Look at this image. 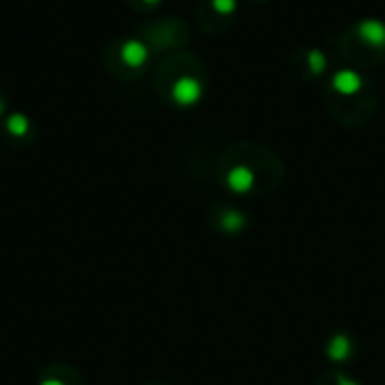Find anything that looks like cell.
<instances>
[{"label":"cell","instance_id":"1","mask_svg":"<svg viewBox=\"0 0 385 385\" xmlns=\"http://www.w3.org/2000/svg\"><path fill=\"white\" fill-rule=\"evenodd\" d=\"M203 97V86L196 77H181L172 86V100L183 106V109H190V106L199 104Z\"/></svg>","mask_w":385,"mask_h":385},{"label":"cell","instance_id":"8","mask_svg":"<svg viewBox=\"0 0 385 385\" xmlns=\"http://www.w3.org/2000/svg\"><path fill=\"white\" fill-rule=\"evenodd\" d=\"M7 129H10L12 136L21 138V136H25V133L30 131V120L25 118L23 113H14L12 118L7 120Z\"/></svg>","mask_w":385,"mask_h":385},{"label":"cell","instance_id":"5","mask_svg":"<svg viewBox=\"0 0 385 385\" xmlns=\"http://www.w3.org/2000/svg\"><path fill=\"white\" fill-rule=\"evenodd\" d=\"M149 59V50L142 41L138 39H131L122 46V61L127 64L129 68H140L145 66Z\"/></svg>","mask_w":385,"mask_h":385},{"label":"cell","instance_id":"6","mask_svg":"<svg viewBox=\"0 0 385 385\" xmlns=\"http://www.w3.org/2000/svg\"><path fill=\"white\" fill-rule=\"evenodd\" d=\"M349 356H352V340H349L345 334H338L327 343V358L329 361L343 363V361H347Z\"/></svg>","mask_w":385,"mask_h":385},{"label":"cell","instance_id":"4","mask_svg":"<svg viewBox=\"0 0 385 385\" xmlns=\"http://www.w3.org/2000/svg\"><path fill=\"white\" fill-rule=\"evenodd\" d=\"M358 39L372 48H385V23L379 19H365L356 25Z\"/></svg>","mask_w":385,"mask_h":385},{"label":"cell","instance_id":"11","mask_svg":"<svg viewBox=\"0 0 385 385\" xmlns=\"http://www.w3.org/2000/svg\"><path fill=\"white\" fill-rule=\"evenodd\" d=\"M336 385H361V383L354 381V379H349V376H345V374H338L336 376Z\"/></svg>","mask_w":385,"mask_h":385},{"label":"cell","instance_id":"7","mask_svg":"<svg viewBox=\"0 0 385 385\" xmlns=\"http://www.w3.org/2000/svg\"><path fill=\"white\" fill-rule=\"evenodd\" d=\"M246 228V214H241L237 210H228L223 212L221 217V230L228 232V235H237V232H241Z\"/></svg>","mask_w":385,"mask_h":385},{"label":"cell","instance_id":"10","mask_svg":"<svg viewBox=\"0 0 385 385\" xmlns=\"http://www.w3.org/2000/svg\"><path fill=\"white\" fill-rule=\"evenodd\" d=\"M214 12L221 16H230L232 12L237 10V0H212Z\"/></svg>","mask_w":385,"mask_h":385},{"label":"cell","instance_id":"13","mask_svg":"<svg viewBox=\"0 0 385 385\" xmlns=\"http://www.w3.org/2000/svg\"><path fill=\"white\" fill-rule=\"evenodd\" d=\"M145 3H149V5H156V3H160V0H145Z\"/></svg>","mask_w":385,"mask_h":385},{"label":"cell","instance_id":"9","mask_svg":"<svg viewBox=\"0 0 385 385\" xmlns=\"http://www.w3.org/2000/svg\"><path fill=\"white\" fill-rule=\"evenodd\" d=\"M307 64H309V70L313 75H322L327 70V57H325V52L322 50H311L309 55H307Z\"/></svg>","mask_w":385,"mask_h":385},{"label":"cell","instance_id":"12","mask_svg":"<svg viewBox=\"0 0 385 385\" xmlns=\"http://www.w3.org/2000/svg\"><path fill=\"white\" fill-rule=\"evenodd\" d=\"M41 385H64V383L57 381V379H48V381H43Z\"/></svg>","mask_w":385,"mask_h":385},{"label":"cell","instance_id":"14","mask_svg":"<svg viewBox=\"0 0 385 385\" xmlns=\"http://www.w3.org/2000/svg\"><path fill=\"white\" fill-rule=\"evenodd\" d=\"M0 115H3V102H0Z\"/></svg>","mask_w":385,"mask_h":385},{"label":"cell","instance_id":"2","mask_svg":"<svg viewBox=\"0 0 385 385\" xmlns=\"http://www.w3.org/2000/svg\"><path fill=\"white\" fill-rule=\"evenodd\" d=\"M226 185L235 194H248L255 187V172L248 165H235L226 174Z\"/></svg>","mask_w":385,"mask_h":385},{"label":"cell","instance_id":"3","mask_svg":"<svg viewBox=\"0 0 385 385\" xmlns=\"http://www.w3.org/2000/svg\"><path fill=\"white\" fill-rule=\"evenodd\" d=\"M331 88L343 95V97H352L363 91V77L356 73V70H338V73L331 77Z\"/></svg>","mask_w":385,"mask_h":385}]
</instances>
